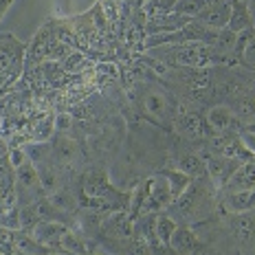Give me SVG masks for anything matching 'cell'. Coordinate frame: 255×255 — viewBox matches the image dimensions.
I'll return each instance as SVG.
<instances>
[{
  "label": "cell",
  "instance_id": "6da1fadb",
  "mask_svg": "<svg viewBox=\"0 0 255 255\" xmlns=\"http://www.w3.org/2000/svg\"><path fill=\"white\" fill-rule=\"evenodd\" d=\"M247 55H249V60H253V62H255V44H251V46H249Z\"/></svg>",
  "mask_w": 255,
  "mask_h": 255
},
{
  "label": "cell",
  "instance_id": "7a4b0ae2",
  "mask_svg": "<svg viewBox=\"0 0 255 255\" xmlns=\"http://www.w3.org/2000/svg\"><path fill=\"white\" fill-rule=\"evenodd\" d=\"M251 11H253V15H255V0H253V4H251Z\"/></svg>",
  "mask_w": 255,
  "mask_h": 255
}]
</instances>
